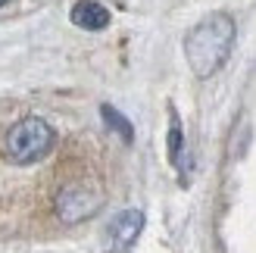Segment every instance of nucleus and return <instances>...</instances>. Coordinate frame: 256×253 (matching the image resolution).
<instances>
[{
    "label": "nucleus",
    "instance_id": "nucleus-1",
    "mask_svg": "<svg viewBox=\"0 0 256 253\" xmlns=\"http://www.w3.org/2000/svg\"><path fill=\"white\" fill-rule=\"evenodd\" d=\"M234 19L225 12H212V16L200 19L184 38V56L190 72L197 78H210L212 72H219L234 47Z\"/></svg>",
    "mask_w": 256,
    "mask_h": 253
},
{
    "label": "nucleus",
    "instance_id": "nucleus-2",
    "mask_svg": "<svg viewBox=\"0 0 256 253\" xmlns=\"http://www.w3.org/2000/svg\"><path fill=\"white\" fill-rule=\"evenodd\" d=\"M54 141L56 134L50 122H44L41 116H25L6 132V156L19 166H28V162L44 160L54 150Z\"/></svg>",
    "mask_w": 256,
    "mask_h": 253
},
{
    "label": "nucleus",
    "instance_id": "nucleus-3",
    "mask_svg": "<svg viewBox=\"0 0 256 253\" xmlns=\"http://www.w3.org/2000/svg\"><path fill=\"white\" fill-rule=\"evenodd\" d=\"M56 216L62 222H82L88 216H94V212L104 206V197H100V191H94L91 184H69V188H62V191L56 194Z\"/></svg>",
    "mask_w": 256,
    "mask_h": 253
},
{
    "label": "nucleus",
    "instance_id": "nucleus-4",
    "mask_svg": "<svg viewBox=\"0 0 256 253\" xmlns=\"http://www.w3.org/2000/svg\"><path fill=\"white\" fill-rule=\"evenodd\" d=\"M140 228H144V212H140V210H125V212H119V216L106 225V241H110V250H112V253L128 250V247L138 241Z\"/></svg>",
    "mask_w": 256,
    "mask_h": 253
},
{
    "label": "nucleus",
    "instance_id": "nucleus-5",
    "mask_svg": "<svg viewBox=\"0 0 256 253\" xmlns=\"http://www.w3.org/2000/svg\"><path fill=\"white\" fill-rule=\"evenodd\" d=\"M69 19L72 25H78L84 32H104L110 25V10L104 4H97V0H78L69 12Z\"/></svg>",
    "mask_w": 256,
    "mask_h": 253
},
{
    "label": "nucleus",
    "instance_id": "nucleus-6",
    "mask_svg": "<svg viewBox=\"0 0 256 253\" xmlns=\"http://www.w3.org/2000/svg\"><path fill=\"white\" fill-rule=\"evenodd\" d=\"M100 116H104V122H106V128H110V132H116V134L122 138L125 144H132V141H134V128H132V122H128V119L122 116V112H119L116 106H110V104H104V106H100Z\"/></svg>",
    "mask_w": 256,
    "mask_h": 253
},
{
    "label": "nucleus",
    "instance_id": "nucleus-7",
    "mask_svg": "<svg viewBox=\"0 0 256 253\" xmlns=\"http://www.w3.org/2000/svg\"><path fill=\"white\" fill-rule=\"evenodd\" d=\"M182 147H184L182 122H178V116L172 112V116H169V162H172V166H178V162H182Z\"/></svg>",
    "mask_w": 256,
    "mask_h": 253
},
{
    "label": "nucleus",
    "instance_id": "nucleus-8",
    "mask_svg": "<svg viewBox=\"0 0 256 253\" xmlns=\"http://www.w3.org/2000/svg\"><path fill=\"white\" fill-rule=\"evenodd\" d=\"M6 4H10V0H0V6H6Z\"/></svg>",
    "mask_w": 256,
    "mask_h": 253
}]
</instances>
